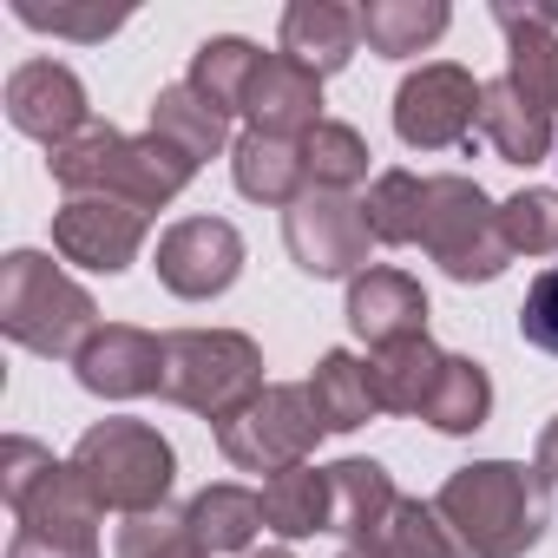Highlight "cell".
<instances>
[{
	"mask_svg": "<svg viewBox=\"0 0 558 558\" xmlns=\"http://www.w3.org/2000/svg\"><path fill=\"white\" fill-rule=\"evenodd\" d=\"M283 243H290L296 269H310V276H349V283H355L362 263H368L375 230H368L362 197H349V191H303L283 210Z\"/></svg>",
	"mask_w": 558,
	"mask_h": 558,
	"instance_id": "8",
	"label": "cell"
},
{
	"mask_svg": "<svg viewBox=\"0 0 558 558\" xmlns=\"http://www.w3.org/2000/svg\"><path fill=\"white\" fill-rule=\"evenodd\" d=\"M0 329L47 362H73L99 329V303L53 256L8 250V263H0Z\"/></svg>",
	"mask_w": 558,
	"mask_h": 558,
	"instance_id": "3",
	"label": "cell"
},
{
	"mask_svg": "<svg viewBox=\"0 0 558 558\" xmlns=\"http://www.w3.org/2000/svg\"><path fill=\"white\" fill-rule=\"evenodd\" d=\"M519 336H525L532 349L558 355V263L532 276V290H525V303H519Z\"/></svg>",
	"mask_w": 558,
	"mask_h": 558,
	"instance_id": "35",
	"label": "cell"
},
{
	"mask_svg": "<svg viewBox=\"0 0 558 558\" xmlns=\"http://www.w3.org/2000/svg\"><path fill=\"white\" fill-rule=\"evenodd\" d=\"M73 473L86 480V493L125 519L138 512H165V493L178 480V453L158 427L145 421H99L80 434L73 447Z\"/></svg>",
	"mask_w": 558,
	"mask_h": 558,
	"instance_id": "5",
	"label": "cell"
},
{
	"mask_svg": "<svg viewBox=\"0 0 558 558\" xmlns=\"http://www.w3.org/2000/svg\"><path fill=\"white\" fill-rule=\"evenodd\" d=\"M243 269V236L223 217H184L158 236V283L184 303H210L236 283Z\"/></svg>",
	"mask_w": 558,
	"mask_h": 558,
	"instance_id": "10",
	"label": "cell"
},
{
	"mask_svg": "<svg viewBox=\"0 0 558 558\" xmlns=\"http://www.w3.org/2000/svg\"><path fill=\"white\" fill-rule=\"evenodd\" d=\"M480 93L486 86L466 66H453V60H434V66L408 73L401 93H395V132H401V145H414V151L460 145L466 132H480Z\"/></svg>",
	"mask_w": 558,
	"mask_h": 558,
	"instance_id": "9",
	"label": "cell"
},
{
	"mask_svg": "<svg viewBox=\"0 0 558 558\" xmlns=\"http://www.w3.org/2000/svg\"><path fill=\"white\" fill-rule=\"evenodd\" d=\"M8 119H14V132L40 138L47 151L66 145V138H80V132L93 125L80 73L60 66V60H27V66H14V80H8Z\"/></svg>",
	"mask_w": 558,
	"mask_h": 558,
	"instance_id": "13",
	"label": "cell"
},
{
	"mask_svg": "<svg viewBox=\"0 0 558 558\" xmlns=\"http://www.w3.org/2000/svg\"><path fill=\"white\" fill-rule=\"evenodd\" d=\"M47 171H53V184H66V197H119V204H132L145 217L165 210L197 178V165L178 145H165L158 132L125 138L119 125H99V119L80 138L53 145L47 151Z\"/></svg>",
	"mask_w": 558,
	"mask_h": 558,
	"instance_id": "2",
	"label": "cell"
},
{
	"mask_svg": "<svg viewBox=\"0 0 558 558\" xmlns=\"http://www.w3.org/2000/svg\"><path fill=\"white\" fill-rule=\"evenodd\" d=\"M263 525L283 532V538H316L336 532V493H329V466H290V473H269L263 486Z\"/></svg>",
	"mask_w": 558,
	"mask_h": 558,
	"instance_id": "20",
	"label": "cell"
},
{
	"mask_svg": "<svg viewBox=\"0 0 558 558\" xmlns=\"http://www.w3.org/2000/svg\"><path fill=\"white\" fill-rule=\"evenodd\" d=\"M256 66H263V53H256L250 40L217 34V40H204V47L191 53V86H197L217 112H243V93H250Z\"/></svg>",
	"mask_w": 558,
	"mask_h": 558,
	"instance_id": "27",
	"label": "cell"
},
{
	"mask_svg": "<svg viewBox=\"0 0 558 558\" xmlns=\"http://www.w3.org/2000/svg\"><path fill=\"white\" fill-rule=\"evenodd\" d=\"M53 250L80 269L119 276L145 250V210H132L119 197H66L53 210Z\"/></svg>",
	"mask_w": 558,
	"mask_h": 558,
	"instance_id": "11",
	"label": "cell"
},
{
	"mask_svg": "<svg viewBox=\"0 0 558 558\" xmlns=\"http://www.w3.org/2000/svg\"><path fill=\"white\" fill-rule=\"evenodd\" d=\"M14 21L34 34H66V40H106L132 14L125 8H40V0H14Z\"/></svg>",
	"mask_w": 558,
	"mask_h": 558,
	"instance_id": "34",
	"label": "cell"
},
{
	"mask_svg": "<svg viewBox=\"0 0 558 558\" xmlns=\"http://www.w3.org/2000/svg\"><path fill=\"white\" fill-rule=\"evenodd\" d=\"M250 558H296V551H283V545H269V551H250Z\"/></svg>",
	"mask_w": 558,
	"mask_h": 558,
	"instance_id": "40",
	"label": "cell"
},
{
	"mask_svg": "<svg viewBox=\"0 0 558 558\" xmlns=\"http://www.w3.org/2000/svg\"><path fill=\"white\" fill-rule=\"evenodd\" d=\"M421 250L453 276V283H493V276H506V263H512V243L499 230V204L460 171L427 178Z\"/></svg>",
	"mask_w": 558,
	"mask_h": 558,
	"instance_id": "6",
	"label": "cell"
},
{
	"mask_svg": "<svg viewBox=\"0 0 558 558\" xmlns=\"http://www.w3.org/2000/svg\"><path fill=\"white\" fill-rule=\"evenodd\" d=\"M73 375H80V388L99 395V401L158 395V381H165V336L132 329V323H106V329H93V342L73 355Z\"/></svg>",
	"mask_w": 558,
	"mask_h": 558,
	"instance_id": "12",
	"label": "cell"
},
{
	"mask_svg": "<svg viewBox=\"0 0 558 558\" xmlns=\"http://www.w3.org/2000/svg\"><path fill=\"white\" fill-rule=\"evenodd\" d=\"M355 40H362V8H336V0H296L283 14V53L296 66H310L316 80L342 73L355 60Z\"/></svg>",
	"mask_w": 558,
	"mask_h": 558,
	"instance_id": "17",
	"label": "cell"
},
{
	"mask_svg": "<svg viewBox=\"0 0 558 558\" xmlns=\"http://www.w3.org/2000/svg\"><path fill=\"white\" fill-rule=\"evenodd\" d=\"M368 145H362V132L355 125H336V119H323L310 138H303V165H310V191H355L362 178H368Z\"/></svg>",
	"mask_w": 558,
	"mask_h": 558,
	"instance_id": "30",
	"label": "cell"
},
{
	"mask_svg": "<svg viewBox=\"0 0 558 558\" xmlns=\"http://www.w3.org/2000/svg\"><path fill=\"white\" fill-rule=\"evenodd\" d=\"M499 230L512 256H558V191H519L499 204Z\"/></svg>",
	"mask_w": 558,
	"mask_h": 558,
	"instance_id": "32",
	"label": "cell"
},
{
	"mask_svg": "<svg viewBox=\"0 0 558 558\" xmlns=\"http://www.w3.org/2000/svg\"><path fill=\"white\" fill-rule=\"evenodd\" d=\"M545 486L551 480L538 466L473 460V466H460L434 493V512L453 525V538L466 545V558H525L545 538V519H551Z\"/></svg>",
	"mask_w": 558,
	"mask_h": 558,
	"instance_id": "1",
	"label": "cell"
},
{
	"mask_svg": "<svg viewBox=\"0 0 558 558\" xmlns=\"http://www.w3.org/2000/svg\"><path fill=\"white\" fill-rule=\"evenodd\" d=\"M368 375H375L381 414H427V401H434V388H440V375H447V355L421 336V342L381 349V355L368 362Z\"/></svg>",
	"mask_w": 558,
	"mask_h": 558,
	"instance_id": "23",
	"label": "cell"
},
{
	"mask_svg": "<svg viewBox=\"0 0 558 558\" xmlns=\"http://www.w3.org/2000/svg\"><path fill=\"white\" fill-rule=\"evenodd\" d=\"M230 178L243 197L256 204H296L310 191V165H303V138H269V132H243L230 145Z\"/></svg>",
	"mask_w": 558,
	"mask_h": 558,
	"instance_id": "18",
	"label": "cell"
},
{
	"mask_svg": "<svg viewBox=\"0 0 558 558\" xmlns=\"http://www.w3.org/2000/svg\"><path fill=\"white\" fill-rule=\"evenodd\" d=\"M532 466H538V473L558 486V414L545 421V434H538V460H532Z\"/></svg>",
	"mask_w": 558,
	"mask_h": 558,
	"instance_id": "38",
	"label": "cell"
},
{
	"mask_svg": "<svg viewBox=\"0 0 558 558\" xmlns=\"http://www.w3.org/2000/svg\"><path fill=\"white\" fill-rule=\"evenodd\" d=\"M486 414H493V381H486V368H480L473 355H447V375H440V388H434V401H427L421 421L440 427V434H480Z\"/></svg>",
	"mask_w": 558,
	"mask_h": 558,
	"instance_id": "28",
	"label": "cell"
},
{
	"mask_svg": "<svg viewBox=\"0 0 558 558\" xmlns=\"http://www.w3.org/2000/svg\"><path fill=\"white\" fill-rule=\"evenodd\" d=\"M303 388H310V401H316L323 434H355V427H368V421L381 414V401H375V375H368V362H355L349 349H329Z\"/></svg>",
	"mask_w": 558,
	"mask_h": 558,
	"instance_id": "21",
	"label": "cell"
},
{
	"mask_svg": "<svg viewBox=\"0 0 558 558\" xmlns=\"http://www.w3.org/2000/svg\"><path fill=\"white\" fill-rule=\"evenodd\" d=\"M447 0H368L362 8V40L381 60H408L421 47H434L447 34Z\"/></svg>",
	"mask_w": 558,
	"mask_h": 558,
	"instance_id": "25",
	"label": "cell"
},
{
	"mask_svg": "<svg viewBox=\"0 0 558 558\" xmlns=\"http://www.w3.org/2000/svg\"><path fill=\"white\" fill-rule=\"evenodd\" d=\"M184 525H191V538L210 558L217 551H250V538L263 525V493H250V486H204L184 506Z\"/></svg>",
	"mask_w": 558,
	"mask_h": 558,
	"instance_id": "26",
	"label": "cell"
},
{
	"mask_svg": "<svg viewBox=\"0 0 558 558\" xmlns=\"http://www.w3.org/2000/svg\"><path fill=\"white\" fill-rule=\"evenodd\" d=\"M480 138L506 165H538V158H551V112L532 106L512 80H486V93H480Z\"/></svg>",
	"mask_w": 558,
	"mask_h": 558,
	"instance_id": "19",
	"label": "cell"
},
{
	"mask_svg": "<svg viewBox=\"0 0 558 558\" xmlns=\"http://www.w3.org/2000/svg\"><path fill=\"white\" fill-rule=\"evenodd\" d=\"M323 440V421H316V401L310 388H290V381H276L263 388L230 427H217V447L230 466L243 473H290L310 460V447Z\"/></svg>",
	"mask_w": 558,
	"mask_h": 558,
	"instance_id": "7",
	"label": "cell"
},
{
	"mask_svg": "<svg viewBox=\"0 0 558 558\" xmlns=\"http://www.w3.org/2000/svg\"><path fill=\"white\" fill-rule=\"evenodd\" d=\"M375 243H421V217H427V178L414 171H381L362 197Z\"/></svg>",
	"mask_w": 558,
	"mask_h": 558,
	"instance_id": "29",
	"label": "cell"
},
{
	"mask_svg": "<svg viewBox=\"0 0 558 558\" xmlns=\"http://www.w3.org/2000/svg\"><path fill=\"white\" fill-rule=\"evenodd\" d=\"M243 119L250 132L269 138H310L323 125V80L310 66H296L290 53H263L250 93H243Z\"/></svg>",
	"mask_w": 558,
	"mask_h": 558,
	"instance_id": "15",
	"label": "cell"
},
{
	"mask_svg": "<svg viewBox=\"0 0 558 558\" xmlns=\"http://www.w3.org/2000/svg\"><path fill=\"white\" fill-rule=\"evenodd\" d=\"M47 466H53V453H47L40 440H21V434H8V447H0V499H8V506H21Z\"/></svg>",
	"mask_w": 558,
	"mask_h": 558,
	"instance_id": "36",
	"label": "cell"
},
{
	"mask_svg": "<svg viewBox=\"0 0 558 558\" xmlns=\"http://www.w3.org/2000/svg\"><path fill=\"white\" fill-rule=\"evenodd\" d=\"M151 132H158L165 145H178L191 165H204V158H217V151L230 145V112H217L191 80H178V86H165V93L151 99Z\"/></svg>",
	"mask_w": 558,
	"mask_h": 558,
	"instance_id": "22",
	"label": "cell"
},
{
	"mask_svg": "<svg viewBox=\"0 0 558 558\" xmlns=\"http://www.w3.org/2000/svg\"><path fill=\"white\" fill-rule=\"evenodd\" d=\"M336 558H388V545H381V538H355V545H342Z\"/></svg>",
	"mask_w": 558,
	"mask_h": 558,
	"instance_id": "39",
	"label": "cell"
},
{
	"mask_svg": "<svg viewBox=\"0 0 558 558\" xmlns=\"http://www.w3.org/2000/svg\"><path fill=\"white\" fill-rule=\"evenodd\" d=\"M375 538L388 545V558H466V545L453 538V525L434 506H421V499H401Z\"/></svg>",
	"mask_w": 558,
	"mask_h": 558,
	"instance_id": "31",
	"label": "cell"
},
{
	"mask_svg": "<svg viewBox=\"0 0 558 558\" xmlns=\"http://www.w3.org/2000/svg\"><path fill=\"white\" fill-rule=\"evenodd\" d=\"M493 21H499L506 53H512L506 80H512L532 106L558 112V34H551V27H558V8H512V0H499Z\"/></svg>",
	"mask_w": 558,
	"mask_h": 558,
	"instance_id": "16",
	"label": "cell"
},
{
	"mask_svg": "<svg viewBox=\"0 0 558 558\" xmlns=\"http://www.w3.org/2000/svg\"><path fill=\"white\" fill-rule=\"evenodd\" d=\"M119 558H210V551L191 538L184 512H138L119 525Z\"/></svg>",
	"mask_w": 558,
	"mask_h": 558,
	"instance_id": "33",
	"label": "cell"
},
{
	"mask_svg": "<svg viewBox=\"0 0 558 558\" xmlns=\"http://www.w3.org/2000/svg\"><path fill=\"white\" fill-rule=\"evenodd\" d=\"M165 401L230 427L256 395H263V349L236 329H178L165 336Z\"/></svg>",
	"mask_w": 558,
	"mask_h": 558,
	"instance_id": "4",
	"label": "cell"
},
{
	"mask_svg": "<svg viewBox=\"0 0 558 558\" xmlns=\"http://www.w3.org/2000/svg\"><path fill=\"white\" fill-rule=\"evenodd\" d=\"M329 493H336V532H349V545L375 538L388 525V512L401 506V493H395L381 460H336L329 466Z\"/></svg>",
	"mask_w": 558,
	"mask_h": 558,
	"instance_id": "24",
	"label": "cell"
},
{
	"mask_svg": "<svg viewBox=\"0 0 558 558\" xmlns=\"http://www.w3.org/2000/svg\"><path fill=\"white\" fill-rule=\"evenodd\" d=\"M349 329L375 355L395 342H421L427 336V290L408 269H362L349 283Z\"/></svg>",
	"mask_w": 558,
	"mask_h": 558,
	"instance_id": "14",
	"label": "cell"
},
{
	"mask_svg": "<svg viewBox=\"0 0 558 558\" xmlns=\"http://www.w3.org/2000/svg\"><path fill=\"white\" fill-rule=\"evenodd\" d=\"M8 558H99V538H53V532H14Z\"/></svg>",
	"mask_w": 558,
	"mask_h": 558,
	"instance_id": "37",
	"label": "cell"
}]
</instances>
